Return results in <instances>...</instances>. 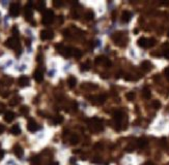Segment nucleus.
Wrapping results in <instances>:
<instances>
[{"mask_svg":"<svg viewBox=\"0 0 169 165\" xmlns=\"http://www.w3.org/2000/svg\"><path fill=\"white\" fill-rule=\"evenodd\" d=\"M54 19H55L54 12H53L51 9H47V10L44 12V15H43V20H42V22H43L44 25H50V24L53 23Z\"/></svg>","mask_w":169,"mask_h":165,"instance_id":"obj_1","label":"nucleus"},{"mask_svg":"<svg viewBox=\"0 0 169 165\" xmlns=\"http://www.w3.org/2000/svg\"><path fill=\"white\" fill-rule=\"evenodd\" d=\"M5 46L9 49H13V50H19L20 49V42H19V39L17 37H9L5 41Z\"/></svg>","mask_w":169,"mask_h":165,"instance_id":"obj_2","label":"nucleus"},{"mask_svg":"<svg viewBox=\"0 0 169 165\" xmlns=\"http://www.w3.org/2000/svg\"><path fill=\"white\" fill-rule=\"evenodd\" d=\"M53 37H54L53 31L48 30V29L42 30V31H41V38H42L43 40H50V39H52Z\"/></svg>","mask_w":169,"mask_h":165,"instance_id":"obj_3","label":"nucleus"},{"mask_svg":"<svg viewBox=\"0 0 169 165\" xmlns=\"http://www.w3.org/2000/svg\"><path fill=\"white\" fill-rule=\"evenodd\" d=\"M9 14L13 17H18L20 14V5L18 3H12L9 6Z\"/></svg>","mask_w":169,"mask_h":165,"instance_id":"obj_4","label":"nucleus"},{"mask_svg":"<svg viewBox=\"0 0 169 165\" xmlns=\"http://www.w3.org/2000/svg\"><path fill=\"white\" fill-rule=\"evenodd\" d=\"M24 15L27 21H31L32 19V2H28L25 6V10H24Z\"/></svg>","mask_w":169,"mask_h":165,"instance_id":"obj_5","label":"nucleus"},{"mask_svg":"<svg viewBox=\"0 0 169 165\" xmlns=\"http://www.w3.org/2000/svg\"><path fill=\"white\" fill-rule=\"evenodd\" d=\"M89 99H92L91 101L95 104H102L106 101V95H98V96H90Z\"/></svg>","mask_w":169,"mask_h":165,"instance_id":"obj_6","label":"nucleus"},{"mask_svg":"<svg viewBox=\"0 0 169 165\" xmlns=\"http://www.w3.org/2000/svg\"><path fill=\"white\" fill-rule=\"evenodd\" d=\"M27 129H28V131H30V132H35L38 129V125L36 124V122L34 120L30 119L28 121V123H27Z\"/></svg>","mask_w":169,"mask_h":165,"instance_id":"obj_7","label":"nucleus"},{"mask_svg":"<svg viewBox=\"0 0 169 165\" xmlns=\"http://www.w3.org/2000/svg\"><path fill=\"white\" fill-rule=\"evenodd\" d=\"M91 122H92V124H91V126L94 128V130L95 131H102L103 130V126H102V123H101V121L99 120V119H92L91 120Z\"/></svg>","mask_w":169,"mask_h":165,"instance_id":"obj_8","label":"nucleus"},{"mask_svg":"<svg viewBox=\"0 0 169 165\" xmlns=\"http://www.w3.org/2000/svg\"><path fill=\"white\" fill-rule=\"evenodd\" d=\"M18 84H19V86H20V87H22V88L27 87V86L29 85V78L28 77H26V75H22V77H20V78H19V80H18Z\"/></svg>","mask_w":169,"mask_h":165,"instance_id":"obj_9","label":"nucleus"},{"mask_svg":"<svg viewBox=\"0 0 169 165\" xmlns=\"http://www.w3.org/2000/svg\"><path fill=\"white\" fill-rule=\"evenodd\" d=\"M14 153H15V155H16L18 158H22L23 155H24V151H23L22 147H20L19 144H17V145L14 147Z\"/></svg>","mask_w":169,"mask_h":165,"instance_id":"obj_10","label":"nucleus"},{"mask_svg":"<svg viewBox=\"0 0 169 165\" xmlns=\"http://www.w3.org/2000/svg\"><path fill=\"white\" fill-rule=\"evenodd\" d=\"M131 18H132V14L130 11H128V10H125L122 12V15H121V21L123 23H129Z\"/></svg>","mask_w":169,"mask_h":165,"instance_id":"obj_11","label":"nucleus"},{"mask_svg":"<svg viewBox=\"0 0 169 165\" xmlns=\"http://www.w3.org/2000/svg\"><path fill=\"white\" fill-rule=\"evenodd\" d=\"M113 118H114L115 122H116L117 124H119V123L122 121V119H123V113H122L121 111H119V110H116V111L114 112V115H113Z\"/></svg>","mask_w":169,"mask_h":165,"instance_id":"obj_12","label":"nucleus"},{"mask_svg":"<svg viewBox=\"0 0 169 165\" xmlns=\"http://www.w3.org/2000/svg\"><path fill=\"white\" fill-rule=\"evenodd\" d=\"M122 38H123V34H122L121 32H116V33L113 35V39H114L115 43H116V45H118V46H119V42L123 41V40H122Z\"/></svg>","mask_w":169,"mask_h":165,"instance_id":"obj_13","label":"nucleus"},{"mask_svg":"<svg viewBox=\"0 0 169 165\" xmlns=\"http://www.w3.org/2000/svg\"><path fill=\"white\" fill-rule=\"evenodd\" d=\"M12 84H13V79H10L8 77H5V78H3V79L0 80V86H3V87L6 86V87H8Z\"/></svg>","mask_w":169,"mask_h":165,"instance_id":"obj_14","label":"nucleus"},{"mask_svg":"<svg viewBox=\"0 0 169 165\" xmlns=\"http://www.w3.org/2000/svg\"><path fill=\"white\" fill-rule=\"evenodd\" d=\"M33 78H34V80H35L37 82H43V80H44L43 72H42L41 70H36V71H34V73H33Z\"/></svg>","mask_w":169,"mask_h":165,"instance_id":"obj_15","label":"nucleus"},{"mask_svg":"<svg viewBox=\"0 0 169 165\" xmlns=\"http://www.w3.org/2000/svg\"><path fill=\"white\" fill-rule=\"evenodd\" d=\"M14 119H15V113H14L13 111H6V112H5V115H4V120H5V122L10 123L12 121H14Z\"/></svg>","mask_w":169,"mask_h":165,"instance_id":"obj_16","label":"nucleus"},{"mask_svg":"<svg viewBox=\"0 0 169 165\" xmlns=\"http://www.w3.org/2000/svg\"><path fill=\"white\" fill-rule=\"evenodd\" d=\"M138 46L141 48H148V38H145V37H141L138 39L137 41Z\"/></svg>","mask_w":169,"mask_h":165,"instance_id":"obj_17","label":"nucleus"},{"mask_svg":"<svg viewBox=\"0 0 169 165\" xmlns=\"http://www.w3.org/2000/svg\"><path fill=\"white\" fill-rule=\"evenodd\" d=\"M10 132H12V134H14V135H19V134L21 133V128H20V126H19L18 124L14 125V126L10 128Z\"/></svg>","mask_w":169,"mask_h":165,"instance_id":"obj_18","label":"nucleus"},{"mask_svg":"<svg viewBox=\"0 0 169 165\" xmlns=\"http://www.w3.org/2000/svg\"><path fill=\"white\" fill-rule=\"evenodd\" d=\"M76 84H77V80H76L75 77H70V78L67 79V85H69V87H70L71 89L75 88Z\"/></svg>","mask_w":169,"mask_h":165,"instance_id":"obj_19","label":"nucleus"},{"mask_svg":"<svg viewBox=\"0 0 169 165\" xmlns=\"http://www.w3.org/2000/svg\"><path fill=\"white\" fill-rule=\"evenodd\" d=\"M141 68H142L144 71H149V70L151 69V64H150V62H148V61H144V62H142V64H141Z\"/></svg>","mask_w":169,"mask_h":165,"instance_id":"obj_20","label":"nucleus"},{"mask_svg":"<svg viewBox=\"0 0 169 165\" xmlns=\"http://www.w3.org/2000/svg\"><path fill=\"white\" fill-rule=\"evenodd\" d=\"M78 142H79V136H78L77 134H72V135L70 136V143H71V144L75 145V144H77Z\"/></svg>","mask_w":169,"mask_h":165,"instance_id":"obj_21","label":"nucleus"},{"mask_svg":"<svg viewBox=\"0 0 169 165\" xmlns=\"http://www.w3.org/2000/svg\"><path fill=\"white\" fill-rule=\"evenodd\" d=\"M142 96L145 98V99H149L150 96H151V93H150V90L148 88H144L142 90Z\"/></svg>","mask_w":169,"mask_h":165,"instance_id":"obj_22","label":"nucleus"},{"mask_svg":"<svg viewBox=\"0 0 169 165\" xmlns=\"http://www.w3.org/2000/svg\"><path fill=\"white\" fill-rule=\"evenodd\" d=\"M45 6H46V3L44 1H37L35 3V7L38 11H42L43 9H45Z\"/></svg>","mask_w":169,"mask_h":165,"instance_id":"obj_23","label":"nucleus"},{"mask_svg":"<svg viewBox=\"0 0 169 165\" xmlns=\"http://www.w3.org/2000/svg\"><path fill=\"white\" fill-rule=\"evenodd\" d=\"M30 163L32 165L41 164V157H40V156H33V157L30 159Z\"/></svg>","mask_w":169,"mask_h":165,"instance_id":"obj_24","label":"nucleus"},{"mask_svg":"<svg viewBox=\"0 0 169 165\" xmlns=\"http://www.w3.org/2000/svg\"><path fill=\"white\" fill-rule=\"evenodd\" d=\"M72 56L73 57H76V58H80L82 56V52L79 50V49H74L72 50Z\"/></svg>","mask_w":169,"mask_h":165,"instance_id":"obj_25","label":"nucleus"},{"mask_svg":"<svg viewBox=\"0 0 169 165\" xmlns=\"http://www.w3.org/2000/svg\"><path fill=\"white\" fill-rule=\"evenodd\" d=\"M137 144H138L139 148H143V147H145V145L147 144V140H146L145 138H140V139L138 140Z\"/></svg>","mask_w":169,"mask_h":165,"instance_id":"obj_26","label":"nucleus"},{"mask_svg":"<svg viewBox=\"0 0 169 165\" xmlns=\"http://www.w3.org/2000/svg\"><path fill=\"white\" fill-rule=\"evenodd\" d=\"M126 98H127L129 101L134 100V98H135V93H134V92H129V93H127V94H126Z\"/></svg>","mask_w":169,"mask_h":165,"instance_id":"obj_27","label":"nucleus"},{"mask_svg":"<svg viewBox=\"0 0 169 165\" xmlns=\"http://www.w3.org/2000/svg\"><path fill=\"white\" fill-rule=\"evenodd\" d=\"M29 112V109L27 106H21V109H20V113H22V115H24V116H26V115H28Z\"/></svg>","mask_w":169,"mask_h":165,"instance_id":"obj_28","label":"nucleus"},{"mask_svg":"<svg viewBox=\"0 0 169 165\" xmlns=\"http://www.w3.org/2000/svg\"><path fill=\"white\" fill-rule=\"evenodd\" d=\"M90 66H89V62H85L83 64H81V70L82 71H86V70H89Z\"/></svg>","mask_w":169,"mask_h":165,"instance_id":"obj_29","label":"nucleus"},{"mask_svg":"<svg viewBox=\"0 0 169 165\" xmlns=\"http://www.w3.org/2000/svg\"><path fill=\"white\" fill-rule=\"evenodd\" d=\"M18 102H19V97H15V98H13V99L9 101V104H10L12 106H14V105H17Z\"/></svg>","mask_w":169,"mask_h":165,"instance_id":"obj_30","label":"nucleus"},{"mask_svg":"<svg viewBox=\"0 0 169 165\" xmlns=\"http://www.w3.org/2000/svg\"><path fill=\"white\" fill-rule=\"evenodd\" d=\"M160 106H161V103H160L159 100H155V101L153 102V107H154V109L158 110V109H160Z\"/></svg>","mask_w":169,"mask_h":165,"instance_id":"obj_31","label":"nucleus"},{"mask_svg":"<svg viewBox=\"0 0 169 165\" xmlns=\"http://www.w3.org/2000/svg\"><path fill=\"white\" fill-rule=\"evenodd\" d=\"M62 121H63V118L61 116H56L55 119H54V123L55 124H60Z\"/></svg>","mask_w":169,"mask_h":165,"instance_id":"obj_32","label":"nucleus"},{"mask_svg":"<svg viewBox=\"0 0 169 165\" xmlns=\"http://www.w3.org/2000/svg\"><path fill=\"white\" fill-rule=\"evenodd\" d=\"M103 58H104L103 56H99V57H97V58H95V61H94V62H95V64H101V63H102Z\"/></svg>","mask_w":169,"mask_h":165,"instance_id":"obj_33","label":"nucleus"},{"mask_svg":"<svg viewBox=\"0 0 169 165\" xmlns=\"http://www.w3.org/2000/svg\"><path fill=\"white\" fill-rule=\"evenodd\" d=\"M93 18V14H92V11H88L87 14H86V19L87 20H91Z\"/></svg>","mask_w":169,"mask_h":165,"instance_id":"obj_34","label":"nucleus"},{"mask_svg":"<svg viewBox=\"0 0 169 165\" xmlns=\"http://www.w3.org/2000/svg\"><path fill=\"white\" fill-rule=\"evenodd\" d=\"M53 5H54V6H57V7H58V6H61V5H62V2L59 1V0H55V1H53Z\"/></svg>","mask_w":169,"mask_h":165,"instance_id":"obj_35","label":"nucleus"},{"mask_svg":"<svg viewBox=\"0 0 169 165\" xmlns=\"http://www.w3.org/2000/svg\"><path fill=\"white\" fill-rule=\"evenodd\" d=\"M163 55H164V57H165L166 59H169V49H166V50H164V53H163Z\"/></svg>","mask_w":169,"mask_h":165,"instance_id":"obj_36","label":"nucleus"},{"mask_svg":"<svg viewBox=\"0 0 169 165\" xmlns=\"http://www.w3.org/2000/svg\"><path fill=\"white\" fill-rule=\"evenodd\" d=\"M164 74H165V77L169 80V67L165 68V70H164Z\"/></svg>","mask_w":169,"mask_h":165,"instance_id":"obj_37","label":"nucleus"},{"mask_svg":"<svg viewBox=\"0 0 169 165\" xmlns=\"http://www.w3.org/2000/svg\"><path fill=\"white\" fill-rule=\"evenodd\" d=\"M125 79H126V81H132L133 80V78L131 77V74H127V77Z\"/></svg>","mask_w":169,"mask_h":165,"instance_id":"obj_38","label":"nucleus"},{"mask_svg":"<svg viewBox=\"0 0 169 165\" xmlns=\"http://www.w3.org/2000/svg\"><path fill=\"white\" fill-rule=\"evenodd\" d=\"M4 157V151L3 150H0V159H2Z\"/></svg>","mask_w":169,"mask_h":165,"instance_id":"obj_39","label":"nucleus"},{"mask_svg":"<svg viewBox=\"0 0 169 165\" xmlns=\"http://www.w3.org/2000/svg\"><path fill=\"white\" fill-rule=\"evenodd\" d=\"M3 131H4V127H3V126H1V125H0V134H1V133H2V132H3Z\"/></svg>","mask_w":169,"mask_h":165,"instance_id":"obj_40","label":"nucleus"},{"mask_svg":"<svg viewBox=\"0 0 169 165\" xmlns=\"http://www.w3.org/2000/svg\"><path fill=\"white\" fill-rule=\"evenodd\" d=\"M143 165H155L154 163H151V162H146V163H144Z\"/></svg>","mask_w":169,"mask_h":165,"instance_id":"obj_41","label":"nucleus"},{"mask_svg":"<svg viewBox=\"0 0 169 165\" xmlns=\"http://www.w3.org/2000/svg\"><path fill=\"white\" fill-rule=\"evenodd\" d=\"M48 165H58V163H57V162H52V163H50V164H48Z\"/></svg>","mask_w":169,"mask_h":165,"instance_id":"obj_42","label":"nucleus"},{"mask_svg":"<svg viewBox=\"0 0 169 165\" xmlns=\"http://www.w3.org/2000/svg\"><path fill=\"white\" fill-rule=\"evenodd\" d=\"M168 36H169V31H168Z\"/></svg>","mask_w":169,"mask_h":165,"instance_id":"obj_43","label":"nucleus"}]
</instances>
